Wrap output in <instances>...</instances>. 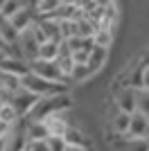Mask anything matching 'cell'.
Returning <instances> with one entry per match:
<instances>
[{
    "mask_svg": "<svg viewBox=\"0 0 149 151\" xmlns=\"http://www.w3.org/2000/svg\"><path fill=\"white\" fill-rule=\"evenodd\" d=\"M70 106H72V101H70V97L66 93L63 95H52V97H41L25 120L27 122H45L48 117H54V115L68 111Z\"/></svg>",
    "mask_w": 149,
    "mask_h": 151,
    "instance_id": "obj_1",
    "label": "cell"
},
{
    "mask_svg": "<svg viewBox=\"0 0 149 151\" xmlns=\"http://www.w3.org/2000/svg\"><path fill=\"white\" fill-rule=\"evenodd\" d=\"M20 88L27 93L36 95V97H52V95H63L66 93V83H52L45 81L41 77H36L34 72H27L25 77H20Z\"/></svg>",
    "mask_w": 149,
    "mask_h": 151,
    "instance_id": "obj_2",
    "label": "cell"
},
{
    "mask_svg": "<svg viewBox=\"0 0 149 151\" xmlns=\"http://www.w3.org/2000/svg\"><path fill=\"white\" fill-rule=\"evenodd\" d=\"M30 72H34L36 77H41L45 81H52V83H63L66 81V77L61 75V70H59V65H56L54 61H41V59L30 61Z\"/></svg>",
    "mask_w": 149,
    "mask_h": 151,
    "instance_id": "obj_3",
    "label": "cell"
},
{
    "mask_svg": "<svg viewBox=\"0 0 149 151\" xmlns=\"http://www.w3.org/2000/svg\"><path fill=\"white\" fill-rule=\"evenodd\" d=\"M38 99H41V97L27 93V90H23V88H18L16 93H12L9 104H12V108L16 111V115H18V117H27V115H30V111L36 106Z\"/></svg>",
    "mask_w": 149,
    "mask_h": 151,
    "instance_id": "obj_4",
    "label": "cell"
},
{
    "mask_svg": "<svg viewBox=\"0 0 149 151\" xmlns=\"http://www.w3.org/2000/svg\"><path fill=\"white\" fill-rule=\"evenodd\" d=\"M38 47H41V45H38V41L34 38L32 29L20 32V36H18V50H20V57H23L27 63L38 59Z\"/></svg>",
    "mask_w": 149,
    "mask_h": 151,
    "instance_id": "obj_5",
    "label": "cell"
},
{
    "mask_svg": "<svg viewBox=\"0 0 149 151\" xmlns=\"http://www.w3.org/2000/svg\"><path fill=\"white\" fill-rule=\"evenodd\" d=\"M115 108L127 113V115L136 113V90L127 88V86H120L115 90Z\"/></svg>",
    "mask_w": 149,
    "mask_h": 151,
    "instance_id": "obj_6",
    "label": "cell"
},
{
    "mask_svg": "<svg viewBox=\"0 0 149 151\" xmlns=\"http://www.w3.org/2000/svg\"><path fill=\"white\" fill-rule=\"evenodd\" d=\"M127 138H149V117L142 113H133L129 122Z\"/></svg>",
    "mask_w": 149,
    "mask_h": 151,
    "instance_id": "obj_7",
    "label": "cell"
},
{
    "mask_svg": "<svg viewBox=\"0 0 149 151\" xmlns=\"http://www.w3.org/2000/svg\"><path fill=\"white\" fill-rule=\"evenodd\" d=\"M0 72L20 79V77H25L30 72V63L23 61V59H2V61H0Z\"/></svg>",
    "mask_w": 149,
    "mask_h": 151,
    "instance_id": "obj_8",
    "label": "cell"
},
{
    "mask_svg": "<svg viewBox=\"0 0 149 151\" xmlns=\"http://www.w3.org/2000/svg\"><path fill=\"white\" fill-rule=\"evenodd\" d=\"M113 147L118 151H149V140L147 138H115L113 140Z\"/></svg>",
    "mask_w": 149,
    "mask_h": 151,
    "instance_id": "obj_9",
    "label": "cell"
},
{
    "mask_svg": "<svg viewBox=\"0 0 149 151\" xmlns=\"http://www.w3.org/2000/svg\"><path fill=\"white\" fill-rule=\"evenodd\" d=\"M129 122H131V115L122 113V111H115L113 115H108V124H111L113 133H115V138L127 135V131H129Z\"/></svg>",
    "mask_w": 149,
    "mask_h": 151,
    "instance_id": "obj_10",
    "label": "cell"
},
{
    "mask_svg": "<svg viewBox=\"0 0 149 151\" xmlns=\"http://www.w3.org/2000/svg\"><path fill=\"white\" fill-rule=\"evenodd\" d=\"M48 126L45 122H27L25 120V138L27 142H34V140H48Z\"/></svg>",
    "mask_w": 149,
    "mask_h": 151,
    "instance_id": "obj_11",
    "label": "cell"
},
{
    "mask_svg": "<svg viewBox=\"0 0 149 151\" xmlns=\"http://www.w3.org/2000/svg\"><path fill=\"white\" fill-rule=\"evenodd\" d=\"M63 140H66L68 147H84V149H88V140H86V135H84V131L74 124L68 126V131L63 133Z\"/></svg>",
    "mask_w": 149,
    "mask_h": 151,
    "instance_id": "obj_12",
    "label": "cell"
},
{
    "mask_svg": "<svg viewBox=\"0 0 149 151\" xmlns=\"http://www.w3.org/2000/svg\"><path fill=\"white\" fill-rule=\"evenodd\" d=\"M106 59H108V50H99V47H93L90 50V54H88V70L90 72H97V70H102V65L106 63Z\"/></svg>",
    "mask_w": 149,
    "mask_h": 151,
    "instance_id": "obj_13",
    "label": "cell"
},
{
    "mask_svg": "<svg viewBox=\"0 0 149 151\" xmlns=\"http://www.w3.org/2000/svg\"><path fill=\"white\" fill-rule=\"evenodd\" d=\"M113 29H106V27H97V32L93 34V45L99 50H108L113 45Z\"/></svg>",
    "mask_w": 149,
    "mask_h": 151,
    "instance_id": "obj_14",
    "label": "cell"
},
{
    "mask_svg": "<svg viewBox=\"0 0 149 151\" xmlns=\"http://www.w3.org/2000/svg\"><path fill=\"white\" fill-rule=\"evenodd\" d=\"M56 57H59V43L56 41H45L38 47V59L41 61H56Z\"/></svg>",
    "mask_w": 149,
    "mask_h": 151,
    "instance_id": "obj_15",
    "label": "cell"
},
{
    "mask_svg": "<svg viewBox=\"0 0 149 151\" xmlns=\"http://www.w3.org/2000/svg\"><path fill=\"white\" fill-rule=\"evenodd\" d=\"M136 113L149 117V90L145 88H136Z\"/></svg>",
    "mask_w": 149,
    "mask_h": 151,
    "instance_id": "obj_16",
    "label": "cell"
},
{
    "mask_svg": "<svg viewBox=\"0 0 149 151\" xmlns=\"http://www.w3.org/2000/svg\"><path fill=\"white\" fill-rule=\"evenodd\" d=\"M23 5L25 2H14V0H2V9H0V16H2V18H12L14 14L16 12H20V9H23Z\"/></svg>",
    "mask_w": 149,
    "mask_h": 151,
    "instance_id": "obj_17",
    "label": "cell"
},
{
    "mask_svg": "<svg viewBox=\"0 0 149 151\" xmlns=\"http://www.w3.org/2000/svg\"><path fill=\"white\" fill-rule=\"evenodd\" d=\"M0 122H5V124H9V126H14L18 122V115H16V111L12 108V104H2V106H0Z\"/></svg>",
    "mask_w": 149,
    "mask_h": 151,
    "instance_id": "obj_18",
    "label": "cell"
},
{
    "mask_svg": "<svg viewBox=\"0 0 149 151\" xmlns=\"http://www.w3.org/2000/svg\"><path fill=\"white\" fill-rule=\"evenodd\" d=\"M90 77H93V72L88 70V65H74L70 79H72V81H86V79H90Z\"/></svg>",
    "mask_w": 149,
    "mask_h": 151,
    "instance_id": "obj_19",
    "label": "cell"
},
{
    "mask_svg": "<svg viewBox=\"0 0 149 151\" xmlns=\"http://www.w3.org/2000/svg\"><path fill=\"white\" fill-rule=\"evenodd\" d=\"M48 149L50 151H66V140H63V135H48Z\"/></svg>",
    "mask_w": 149,
    "mask_h": 151,
    "instance_id": "obj_20",
    "label": "cell"
},
{
    "mask_svg": "<svg viewBox=\"0 0 149 151\" xmlns=\"http://www.w3.org/2000/svg\"><path fill=\"white\" fill-rule=\"evenodd\" d=\"M138 81H140V88L149 90V65H140V70H138Z\"/></svg>",
    "mask_w": 149,
    "mask_h": 151,
    "instance_id": "obj_21",
    "label": "cell"
},
{
    "mask_svg": "<svg viewBox=\"0 0 149 151\" xmlns=\"http://www.w3.org/2000/svg\"><path fill=\"white\" fill-rule=\"evenodd\" d=\"M25 149H27V151H50L45 140H34V142H27V145H25Z\"/></svg>",
    "mask_w": 149,
    "mask_h": 151,
    "instance_id": "obj_22",
    "label": "cell"
},
{
    "mask_svg": "<svg viewBox=\"0 0 149 151\" xmlns=\"http://www.w3.org/2000/svg\"><path fill=\"white\" fill-rule=\"evenodd\" d=\"M12 129H14V126L5 124V122H0V142H5V140L9 138V133H12Z\"/></svg>",
    "mask_w": 149,
    "mask_h": 151,
    "instance_id": "obj_23",
    "label": "cell"
},
{
    "mask_svg": "<svg viewBox=\"0 0 149 151\" xmlns=\"http://www.w3.org/2000/svg\"><path fill=\"white\" fill-rule=\"evenodd\" d=\"M66 151H90V149H84V147H66Z\"/></svg>",
    "mask_w": 149,
    "mask_h": 151,
    "instance_id": "obj_24",
    "label": "cell"
},
{
    "mask_svg": "<svg viewBox=\"0 0 149 151\" xmlns=\"http://www.w3.org/2000/svg\"><path fill=\"white\" fill-rule=\"evenodd\" d=\"M0 88H2V83H0Z\"/></svg>",
    "mask_w": 149,
    "mask_h": 151,
    "instance_id": "obj_25",
    "label": "cell"
},
{
    "mask_svg": "<svg viewBox=\"0 0 149 151\" xmlns=\"http://www.w3.org/2000/svg\"><path fill=\"white\" fill-rule=\"evenodd\" d=\"M23 151H27V149H23Z\"/></svg>",
    "mask_w": 149,
    "mask_h": 151,
    "instance_id": "obj_26",
    "label": "cell"
},
{
    "mask_svg": "<svg viewBox=\"0 0 149 151\" xmlns=\"http://www.w3.org/2000/svg\"><path fill=\"white\" fill-rule=\"evenodd\" d=\"M147 140H149V138H147Z\"/></svg>",
    "mask_w": 149,
    "mask_h": 151,
    "instance_id": "obj_27",
    "label": "cell"
}]
</instances>
